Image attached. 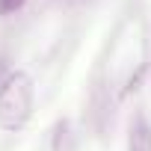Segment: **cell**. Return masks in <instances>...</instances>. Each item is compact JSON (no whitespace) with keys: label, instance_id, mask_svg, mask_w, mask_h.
Returning <instances> with one entry per match:
<instances>
[{"label":"cell","instance_id":"3957f363","mask_svg":"<svg viewBox=\"0 0 151 151\" xmlns=\"http://www.w3.org/2000/svg\"><path fill=\"white\" fill-rule=\"evenodd\" d=\"M24 6V0H0V15H9V12H18Z\"/></svg>","mask_w":151,"mask_h":151},{"label":"cell","instance_id":"7a4b0ae2","mask_svg":"<svg viewBox=\"0 0 151 151\" xmlns=\"http://www.w3.org/2000/svg\"><path fill=\"white\" fill-rule=\"evenodd\" d=\"M127 151H151V122L139 113L127 124Z\"/></svg>","mask_w":151,"mask_h":151},{"label":"cell","instance_id":"277c9868","mask_svg":"<svg viewBox=\"0 0 151 151\" xmlns=\"http://www.w3.org/2000/svg\"><path fill=\"white\" fill-rule=\"evenodd\" d=\"M6 74H9V71H6V62H3V59H0V80H3V77H6Z\"/></svg>","mask_w":151,"mask_h":151},{"label":"cell","instance_id":"6da1fadb","mask_svg":"<svg viewBox=\"0 0 151 151\" xmlns=\"http://www.w3.org/2000/svg\"><path fill=\"white\" fill-rule=\"evenodd\" d=\"M33 95V77L27 71H9L0 80V127L6 133H15L30 122Z\"/></svg>","mask_w":151,"mask_h":151}]
</instances>
